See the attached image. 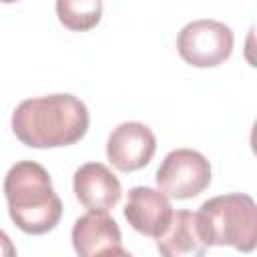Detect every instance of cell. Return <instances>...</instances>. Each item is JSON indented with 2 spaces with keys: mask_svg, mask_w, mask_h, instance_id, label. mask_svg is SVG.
<instances>
[{
  "mask_svg": "<svg viewBox=\"0 0 257 257\" xmlns=\"http://www.w3.org/2000/svg\"><path fill=\"white\" fill-rule=\"evenodd\" d=\"M86 104L66 92L26 98L12 112L16 139L30 149H56L78 143L88 131Z\"/></svg>",
  "mask_w": 257,
  "mask_h": 257,
  "instance_id": "1",
  "label": "cell"
},
{
  "mask_svg": "<svg viewBox=\"0 0 257 257\" xmlns=\"http://www.w3.org/2000/svg\"><path fill=\"white\" fill-rule=\"evenodd\" d=\"M4 195L12 223L28 235L52 231L62 217L48 171L34 161H18L4 177Z\"/></svg>",
  "mask_w": 257,
  "mask_h": 257,
  "instance_id": "2",
  "label": "cell"
},
{
  "mask_svg": "<svg viewBox=\"0 0 257 257\" xmlns=\"http://www.w3.org/2000/svg\"><path fill=\"white\" fill-rule=\"evenodd\" d=\"M207 247L221 245L249 253L257 245V205L245 193L207 199L197 211Z\"/></svg>",
  "mask_w": 257,
  "mask_h": 257,
  "instance_id": "3",
  "label": "cell"
},
{
  "mask_svg": "<svg viewBox=\"0 0 257 257\" xmlns=\"http://www.w3.org/2000/svg\"><path fill=\"white\" fill-rule=\"evenodd\" d=\"M233 42V30L225 22L201 18L181 28L177 50L187 64L195 68H213L231 56Z\"/></svg>",
  "mask_w": 257,
  "mask_h": 257,
  "instance_id": "4",
  "label": "cell"
},
{
  "mask_svg": "<svg viewBox=\"0 0 257 257\" xmlns=\"http://www.w3.org/2000/svg\"><path fill=\"white\" fill-rule=\"evenodd\" d=\"M155 181L159 191H163L169 199H193L209 187L211 165L199 151L175 149L163 159Z\"/></svg>",
  "mask_w": 257,
  "mask_h": 257,
  "instance_id": "5",
  "label": "cell"
},
{
  "mask_svg": "<svg viewBox=\"0 0 257 257\" xmlns=\"http://www.w3.org/2000/svg\"><path fill=\"white\" fill-rule=\"evenodd\" d=\"M157 151L155 133L137 120H128L112 128L106 141V159L120 173H133L151 163Z\"/></svg>",
  "mask_w": 257,
  "mask_h": 257,
  "instance_id": "6",
  "label": "cell"
},
{
  "mask_svg": "<svg viewBox=\"0 0 257 257\" xmlns=\"http://www.w3.org/2000/svg\"><path fill=\"white\" fill-rule=\"evenodd\" d=\"M72 247L80 257L96 255H128L122 249L118 223L106 211H88L74 221Z\"/></svg>",
  "mask_w": 257,
  "mask_h": 257,
  "instance_id": "7",
  "label": "cell"
},
{
  "mask_svg": "<svg viewBox=\"0 0 257 257\" xmlns=\"http://www.w3.org/2000/svg\"><path fill=\"white\" fill-rule=\"evenodd\" d=\"M122 213L137 233L157 239L169 227L173 207L163 191L151 187H133L128 191Z\"/></svg>",
  "mask_w": 257,
  "mask_h": 257,
  "instance_id": "8",
  "label": "cell"
},
{
  "mask_svg": "<svg viewBox=\"0 0 257 257\" xmlns=\"http://www.w3.org/2000/svg\"><path fill=\"white\" fill-rule=\"evenodd\" d=\"M72 189L78 203L88 211H108L122 195L120 181L102 163H84L74 171Z\"/></svg>",
  "mask_w": 257,
  "mask_h": 257,
  "instance_id": "9",
  "label": "cell"
},
{
  "mask_svg": "<svg viewBox=\"0 0 257 257\" xmlns=\"http://www.w3.org/2000/svg\"><path fill=\"white\" fill-rule=\"evenodd\" d=\"M157 249L165 257L203 255L207 251V243L197 213L187 209H181L177 213L173 211L169 227L161 237H157Z\"/></svg>",
  "mask_w": 257,
  "mask_h": 257,
  "instance_id": "10",
  "label": "cell"
},
{
  "mask_svg": "<svg viewBox=\"0 0 257 257\" xmlns=\"http://www.w3.org/2000/svg\"><path fill=\"white\" fill-rule=\"evenodd\" d=\"M56 16L60 24L74 32L94 28L102 16L100 0H56Z\"/></svg>",
  "mask_w": 257,
  "mask_h": 257,
  "instance_id": "11",
  "label": "cell"
},
{
  "mask_svg": "<svg viewBox=\"0 0 257 257\" xmlns=\"http://www.w3.org/2000/svg\"><path fill=\"white\" fill-rule=\"evenodd\" d=\"M16 255V247L12 245L10 237L0 229V257H14Z\"/></svg>",
  "mask_w": 257,
  "mask_h": 257,
  "instance_id": "12",
  "label": "cell"
},
{
  "mask_svg": "<svg viewBox=\"0 0 257 257\" xmlns=\"http://www.w3.org/2000/svg\"><path fill=\"white\" fill-rule=\"evenodd\" d=\"M2 4H12V2H18V0H0Z\"/></svg>",
  "mask_w": 257,
  "mask_h": 257,
  "instance_id": "13",
  "label": "cell"
}]
</instances>
